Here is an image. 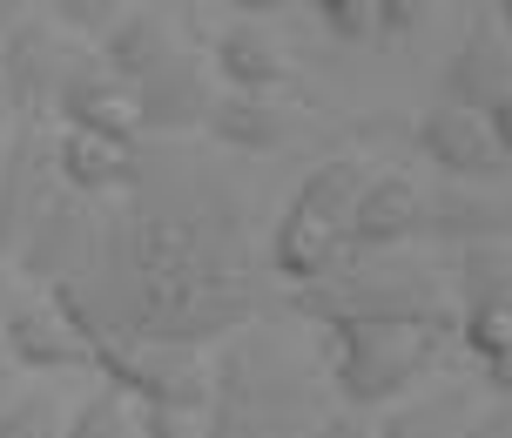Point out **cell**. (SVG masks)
Instances as JSON below:
<instances>
[{
  "label": "cell",
  "mask_w": 512,
  "mask_h": 438,
  "mask_svg": "<svg viewBox=\"0 0 512 438\" xmlns=\"http://www.w3.org/2000/svg\"><path fill=\"white\" fill-rule=\"evenodd\" d=\"M418 236L438 243H512V189H486V182H445L418 209Z\"/></svg>",
  "instance_id": "12"
},
{
  "label": "cell",
  "mask_w": 512,
  "mask_h": 438,
  "mask_svg": "<svg viewBox=\"0 0 512 438\" xmlns=\"http://www.w3.org/2000/svg\"><path fill=\"white\" fill-rule=\"evenodd\" d=\"M54 129H75V135H115V142H135L142 135V95L115 81L95 61L88 75L68 81V95L54 102Z\"/></svg>",
  "instance_id": "16"
},
{
  "label": "cell",
  "mask_w": 512,
  "mask_h": 438,
  "mask_svg": "<svg viewBox=\"0 0 512 438\" xmlns=\"http://www.w3.org/2000/svg\"><path fill=\"white\" fill-rule=\"evenodd\" d=\"M54 176L68 196L81 203H108V196H128V182L142 176V142H115V135H54Z\"/></svg>",
  "instance_id": "13"
},
{
  "label": "cell",
  "mask_w": 512,
  "mask_h": 438,
  "mask_svg": "<svg viewBox=\"0 0 512 438\" xmlns=\"http://www.w3.org/2000/svg\"><path fill=\"white\" fill-rule=\"evenodd\" d=\"M61 418H68V405L48 385H21L0 405V438H61Z\"/></svg>",
  "instance_id": "21"
},
{
  "label": "cell",
  "mask_w": 512,
  "mask_h": 438,
  "mask_svg": "<svg viewBox=\"0 0 512 438\" xmlns=\"http://www.w3.org/2000/svg\"><path fill=\"white\" fill-rule=\"evenodd\" d=\"M0 142H7V135H0Z\"/></svg>",
  "instance_id": "35"
},
{
  "label": "cell",
  "mask_w": 512,
  "mask_h": 438,
  "mask_svg": "<svg viewBox=\"0 0 512 438\" xmlns=\"http://www.w3.org/2000/svg\"><path fill=\"white\" fill-rule=\"evenodd\" d=\"M27 290H21V277H14V263H0V324H7V310L21 304Z\"/></svg>",
  "instance_id": "31"
},
{
  "label": "cell",
  "mask_w": 512,
  "mask_h": 438,
  "mask_svg": "<svg viewBox=\"0 0 512 438\" xmlns=\"http://www.w3.org/2000/svg\"><path fill=\"white\" fill-rule=\"evenodd\" d=\"M142 438H209L203 412H182V405H149L142 412Z\"/></svg>",
  "instance_id": "25"
},
{
  "label": "cell",
  "mask_w": 512,
  "mask_h": 438,
  "mask_svg": "<svg viewBox=\"0 0 512 438\" xmlns=\"http://www.w3.org/2000/svg\"><path fill=\"white\" fill-rule=\"evenodd\" d=\"M54 189H61V176H54L48 122H14L0 142V263L21 250L27 223L48 209Z\"/></svg>",
  "instance_id": "6"
},
{
  "label": "cell",
  "mask_w": 512,
  "mask_h": 438,
  "mask_svg": "<svg viewBox=\"0 0 512 438\" xmlns=\"http://www.w3.org/2000/svg\"><path fill=\"white\" fill-rule=\"evenodd\" d=\"M310 14L331 41H378V0H317Z\"/></svg>",
  "instance_id": "24"
},
{
  "label": "cell",
  "mask_w": 512,
  "mask_h": 438,
  "mask_svg": "<svg viewBox=\"0 0 512 438\" xmlns=\"http://www.w3.org/2000/svg\"><path fill=\"white\" fill-rule=\"evenodd\" d=\"M432 21V0H378V34H411Z\"/></svg>",
  "instance_id": "27"
},
{
  "label": "cell",
  "mask_w": 512,
  "mask_h": 438,
  "mask_svg": "<svg viewBox=\"0 0 512 438\" xmlns=\"http://www.w3.org/2000/svg\"><path fill=\"white\" fill-rule=\"evenodd\" d=\"M364 176L371 169L358 155H331V162H317L297 182V196L283 203V216L263 236V263L277 270L283 284H297V290L331 284L337 270L351 263V203H358Z\"/></svg>",
  "instance_id": "3"
},
{
  "label": "cell",
  "mask_w": 512,
  "mask_h": 438,
  "mask_svg": "<svg viewBox=\"0 0 512 438\" xmlns=\"http://www.w3.org/2000/svg\"><path fill=\"white\" fill-rule=\"evenodd\" d=\"M176 54H182L176 7H122V21L108 27V41L95 48V61H102L115 81L142 88V81H149L155 68H169Z\"/></svg>",
  "instance_id": "15"
},
{
  "label": "cell",
  "mask_w": 512,
  "mask_h": 438,
  "mask_svg": "<svg viewBox=\"0 0 512 438\" xmlns=\"http://www.w3.org/2000/svg\"><path fill=\"white\" fill-rule=\"evenodd\" d=\"M27 14H34V7H27V0H0V34H14V27H21Z\"/></svg>",
  "instance_id": "32"
},
{
  "label": "cell",
  "mask_w": 512,
  "mask_h": 438,
  "mask_svg": "<svg viewBox=\"0 0 512 438\" xmlns=\"http://www.w3.org/2000/svg\"><path fill=\"white\" fill-rule=\"evenodd\" d=\"M142 135H196L209 122V102H216V81H209V61L196 48H182L169 68H155L142 88Z\"/></svg>",
  "instance_id": "14"
},
{
  "label": "cell",
  "mask_w": 512,
  "mask_h": 438,
  "mask_svg": "<svg viewBox=\"0 0 512 438\" xmlns=\"http://www.w3.org/2000/svg\"><path fill=\"white\" fill-rule=\"evenodd\" d=\"M459 438H512V405L499 398L492 412H472V418H465V432H459Z\"/></svg>",
  "instance_id": "28"
},
{
  "label": "cell",
  "mask_w": 512,
  "mask_h": 438,
  "mask_svg": "<svg viewBox=\"0 0 512 438\" xmlns=\"http://www.w3.org/2000/svg\"><path fill=\"white\" fill-rule=\"evenodd\" d=\"M203 61H209V75L223 81V95H250V102H277V88L290 81L283 41L250 14L216 21V34L203 41Z\"/></svg>",
  "instance_id": "7"
},
{
  "label": "cell",
  "mask_w": 512,
  "mask_h": 438,
  "mask_svg": "<svg viewBox=\"0 0 512 438\" xmlns=\"http://www.w3.org/2000/svg\"><path fill=\"white\" fill-rule=\"evenodd\" d=\"M88 250H95V203H81V196H68V189H54L48 209L27 223L21 250H14V277L21 284H75L81 270H88Z\"/></svg>",
  "instance_id": "5"
},
{
  "label": "cell",
  "mask_w": 512,
  "mask_h": 438,
  "mask_svg": "<svg viewBox=\"0 0 512 438\" xmlns=\"http://www.w3.org/2000/svg\"><path fill=\"white\" fill-rule=\"evenodd\" d=\"M41 14H48V21L61 27V34H75L81 48H102V41H108V27L122 21V0H48Z\"/></svg>",
  "instance_id": "23"
},
{
  "label": "cell",
  "mask_w": 512,
  "mask_h": 438,
  "mask_svg": "<svg viewBox=\"0 0 512 438\" xmlns=\"http://www.w3.org/2000/svg\"><path fill=\"white\" fill-rule=\"evenodd\" d=\"M452 284H459V310L512 304V243H465L452 263Z\"/></svg>",
  "instance_id": "19"
},
{
  "label": "cell",
  "mask_w": 512,
  "mask_h": 438,
  "mask_svg": "<svg viewBox=\"0 0 512 438\" xmlns=\"http://www.w3.org/2000/svg\"><path fill=\"white\" fill-rule=\"evenodd\" d=\"M203 135L216 142V149H236V155H277V149H290V115H283L277 102L216 95V102H209Z\"/></svg>",
  "instance_id": "17"
},
{
  "label": "cell",
  "mask_w": 512,
  "mask_h": 438,
  "mask_svg": "<svg viewBox=\"0 0 512 438\" xmlns=\"http://www.w3.org/2000/svg\"><path fill=\"white\" fill-rule=\"evenodd\" d=\"M479 378H486L492 398H506V405H512V351H506V358H492L486 371H479Z\"/></svg>",
  "instance_id": "30"
},
{
  "label": "cell",
  "mask_w": 512,
  "mask_h": 438,
  "mask_svg": "<svg viewBox=\"0 0 512 438\" xmlns=\"http://www.w3.org/2000/svg\"><path fill=\"white\" fill-rule=\"evenodd\" d=\"M418 209H425V189L405 176V169H371L351 203V257H391L418 236Z\"/></svg>",
  "instance_id": "10"
},
{
  "label": "cell",
  "mask_w": 512,
  "mask_h": 438,
  "mask_svg": "<svg viewBox=\"0 0 512 438\" xmlns=\"http://www.w3.org/2000/svg\"><path fill=\"white\" fill-rule=\"evenodd\" d=\"M0 351H7L14 371L34 378V385H48V378H61V371H88L81 337L68 331V317H61L48 297H21V304L7 310V324H0Z\"/></svg>",
  "instance_id": "9"
},
{
  "label": "cell",
  "mask_w": 512,
  "mask_h": 438,
  "mask_svg": "<svg viewBox=\"0 0 512 438\" xmlns=\"http://www.w3.org/2000/svg\"><path fill=\"white\" fill-rule=\"evenodd\" d=\"M88 68H95V48H81L75 34H61L34 7L14 34H0V108H14V122H54V102Z\"/></svg>",
  "instance_id": "4"
},
{
  "label": "cell",
  "mask_w": 512,
  "mask_h": 438,
  "mask_svg": "<svg viewBox=\"0 0 512 438\" xmlns=\"http://www.w3.org/2000/svg\"><path fill=\"white\" fill-rule=\"evenodd\" d=\"M411 142L445 182H492L506 169V155L492 149V135H486V115H465V108H445V102L411 122Z\"/></svg>",
  "instance_id": "11"
},
{
  "label": "cell",
  "mask_w": 512,
  "mask_h": 438,
  "mask_svg": "<svg viewBox=\"0 0 512 438\" xmlns=\"http://www.w3.org/2000/svg\"><path fill=\"white\" fill-rule=\"evenodd\" d=\"M304 438H378V418H364V412H324V418H310Z\"/></svg>",
  "instance_id": "26"
},
{
  "label": "cell",
  "mask_w": 512,
  "mask_h": 438,
  "mask_svg": "<svg viewBox=\"0 0 512 438\" xmlns=\"http://www.w3.org/2000/svg\"><path fill=\"white\" fill-rule=\"evenodd\" d=\"M486 135H492V149L506 155V169H512V95L486 108Z\"/></svg>",
  "instance_id": "29"
},
{
  "label": "cell",
  "mask_w": 512,
  "mask_h": 438,
  "mask_svg": "<svg viewBox=\"0 0 512 438\" xmlns=\"http://www.w3.org/2000/svg\"><path fill=\"white\" fill-rule=\"evenodd\" d=\"M128 432H135V405L115 385H95L61 418V438H128Z\"/></svg>",
  "instance_id": "20"
},
{
  "label": "cell",
  "mask_w": 512,
  "mask_h": 438,
  "mask_svg": "<svg viewBox=\"0 0 512 438\" xmlns=\"http://www.w3.org/2000/svg\"><path fill=\"white\" fill-rule=\"evenodd\" d=\"M452 337H459L465 351H472V358H479V371H486L492 358H506V351H512V304L459 310V324H452Z\"/></svg>",
  "instance_id": "22"
},
{
  "label": "cell",
  "mask_w": 512,
  "mask_h": 438,
  "mask_svg": "<svg viewBox=\"0 0 512 438\" xmlns=\"http://www.w3.org/2000/svg\"><path fill=\"white\" fill-rule=\"evenodd\" d=\"M492 21H499V34L512 41V0H499V7H492Z\"/></svg>",
  "instance_id": "34"
},
{
  "label": "cell",
  "mask_w": 512,
  "mask_h": 438,
  "mask_svg": "<svg viewBox=\"0 0 512 438\" xmlns=\"http://www.w3.org/2000/svg\"><path fill=\"white\" fill-rule=\"evenodd\" d=\"M236 182L216 169H189V196L162 189L142 149V176L128 182L122 216H95V250L75 284H54V304L88 324L155 344L196 351L230 337L250 317V250H243Z\"/></svg>",
  "instance_id": "1"
},
{
  "label": "cell",
  "mask_w": 512,
  "mask_h": 438,
  "mask_svg": "<svg viewBox=\"0 0 512 438\" xmlns=\"http://www.w3.org/2000/svg\"><path fill=\"white\" fill-rule=\"evenodd\" d=\"M479 412L465 391H438V398H405L378 418V438H459L465 418Z\"/></svg>",
  "instance_id": "18"
},
{
  "label": "cell",
  "mask_w": 512,
  "mask_h": 438,
  "mask_svg": "<svg viewBox=\"0 0 512 438\" xmlns=\"http://www.w3.org/2000/svg\"><path fill=\"white\" fill-rule=\"evenodd\" d=\"M14 391H21V371H14V358H7V351H0V405H7V398H14Z\"/></svg>",
  "instance_id": "33"
},
{
  "label": "cell",
  "mask_w": 512,
  "mask_h": 438,
  "mask_svg": "<svg viewBox=\"0 0 512 438\" xmlns=\"http://www.w3.org/2000/svg\"><path fill=\"white\" fill-rule=\"evenodd\" d=\"M459 317H337L317 324V371L344 412H391L438 371V351Z\"/></svg>",
  "instance_id": "2"
},
{
  "label": "cell",
  "mask_w": 512,
  "mask_h": 438,
  "mask_svg": "<svg viewBox=\"0 0 512 438\" xmlns=\"http://www.w3.org/2000/svg\"><path fill=\"white\" fill-rule=\"evenodd\" d=\"M438 95H445V108H465V115H486L492 102L512 95V41L499 34L492 14H472V27L459 34V48L445 54Z\"/></svg>",
  "instance_id": "8"
}]
</instances>
